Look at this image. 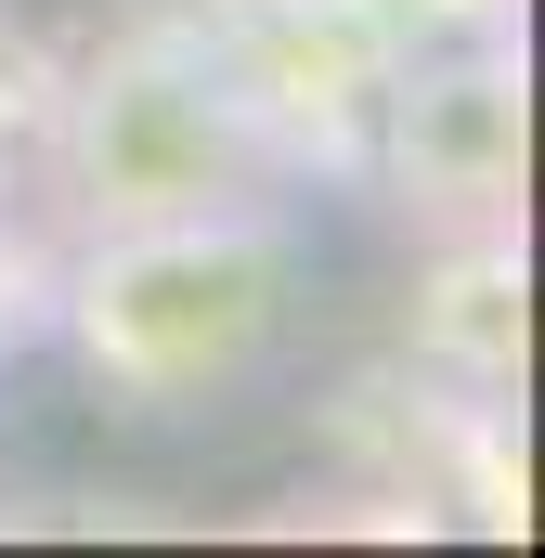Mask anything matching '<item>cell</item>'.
<instances>
[{"label":"cell","mask_w":545,"mask_h":558,"mask_svg":"<svg viewBox=\"0 0 545 558\" xmlns=\"http://www.w3.org/2000/svg\"><path fill=\"white\" fill-rule=\"evenodd\" d=\"M78 182L105 221H169V208H221L234 195V118L221 92L169 78V65H118L78 105Z\"/></svg>","instance_id":"7a4b0ae2"},{"label":"cell","mask_w":545,"mask_h":558,"mask_svg":"<svg viewBox=\"0 0 545 558\" xmlns=\"http://www.w3.org/2000/svg\"><path fill=\"white\" fill-rule=\"evenodd\" d=\"M299 299V247L247 221V208H169V221H118L78 260V364L131 403H208L247 390L286 338Z\"/></svg>","instance_id":"6da1fadb"}]
</instances>
